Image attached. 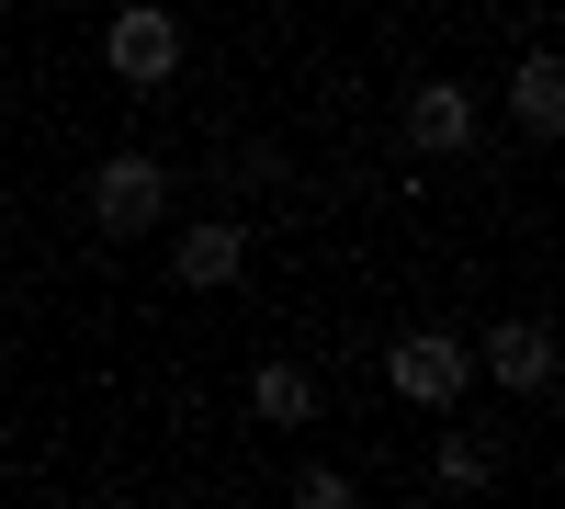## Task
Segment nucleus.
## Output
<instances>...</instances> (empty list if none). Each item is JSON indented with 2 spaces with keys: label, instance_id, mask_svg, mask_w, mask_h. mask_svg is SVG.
<instances>
[{
  "label": "nucleus",
  "instance_id": "nucleus-10",
  "mask_svg": "<svg viewBox=\"0 0 565 509\" xmlns=\"http://www.w3.org/2000/svg\"><path fill=\"white\" fill-rule=\"evenodd\" d=\"M441 487H487V453L476 442H441Z\"/></svg>",
  "mask_w": 565,
  "mask_h": 509
},
{
  "label": "nucleus",
  "instance_id": "nucleus-6",
  "mask_svg": "<svg viewBox=\"0 0 565 509\" xmlns=\"http://www.w3.org/2000/svg\"><path fill=\"white\" fill-rule=\"evenodd\" d=\"M487 374L509 385V396H532V385H554V329H532V317H509V329H487Z\"/></svg>",
  "mask_w": 565,
  "mask_h": 509
},
{
  "label": "nucleus",
  "instance_id": "nucleus-5",
  "mask_svg": "<svg viewBox=\"0 0 565 509\" xmlns=\"http://www.w3.org/2000/svg\"><path fill=\"white\" fill-rule=\"evenodd\" d=\"M170 272H181L193 295H215V284H238V272H249V238H238L226 215H204V226H181V238H170Z\"/></svg>",
  "mask_w": 565,
  "mask_h": 509
},
{
  "label": "nucleus",
  "instance_id": "nucleus-8",
  "mask_svg": "<svg viewBox=\"0 0 565 509\" xmlns=\"http://www.w3.org/2000/svg\"><path fill=\"white\" fill-rule=\"evenodd\" d=\"M249 420H271V431L317 420V374H306V362H260V374H249Z\"/></svg>",
  "mask_w": 565,
  "mask_h": 509
},
{
  "label": "nucleus",
  "instance_id": "nucleus-1",
  "mask_svg": "<svg viewBox=\"0 0 565 509\" xmlns=\"http://www.w3.org/2000/svg\"><path fill=\"white\" fill-rule=\"evenodd\" d=\"M159 204H170V170L159 159H103V170H90V226H103V238H148V226H159Z\"/></svg>",
  "mask_w": 565,
  "mask_h": 509
},
{
  "label": "nucleus",
  "instance_id": "nucleus-7",
  "mask_svg": "<svg viewBox=\"0 0 565 509\" xmlns=\"http://www.w3.org/2000/svg\"><path fill=\"white\" fill-rule=\"evenodd\" d=\"M509 114H521V136H565V57H521L509 68Z\"/></svg>",
  "mask_w": 565,
  "mask_h": 509
},
{
  "label": "nucleus",
  "instance_id": "nucleus-3",
  "mask_svg": "<svg viewBox=\"0 0 565 509\" xmlns=\"http://www.w3.org/2000/svg\"><path fill=\"white\" fill-rule=\"evenodd\" d=\"M103 57H114V79H136V91H159V79L181 68V23H170V12H114V34H103Z\"/></svg>",
  "mask_w": 565,
  "mask_h": 509
},
{
  "label": "nucleus",
  "instance_id": "nucleus-4",
  "mask_svg": "<svg viewBox=\"0 0 565 509\" xmlns=\"http://www.w3.org/2000/svg\"><path fill=\"white\" fill-rule=\"evenodd\" d=\"M407 148L418 159H463V148H476V103H463L452 79H418L407 91Z\"/></svg>",
  "mask_w": 565,
  "mask_h": 509
},
{
  "label": "nucleus",
  "instance_id": "nucleus-9",
  "mask_svg": "<svg viewBox=\"0 0 565 509\" xmlns=\"http://www.w3.org/2000/svg\"><path fill=\"white\" fill-rule=\"evenodd\" d=\"M295 498H306V509H351V476H340V465H306Z\"/></svg>",
  "mask_w": 565,
  "mask_h": 509
},
{
  "label": "nucleus",
  "instance_id": "nucleus-2",
  "mask_svg": "<svg viewBox=\"0 0 565 509\" xmlns=\"http://www.w3.org/2000/svg\"><path fill=\"white\" fill-rule=\"evenodd\" d=\"M463 374H476V351H463L452 329H407V340L385 351V385H396L407 407H452V396H463Z\"/></svg>",
  "mask_w": 565,
  "mask_h": 509
}]
</instances>
